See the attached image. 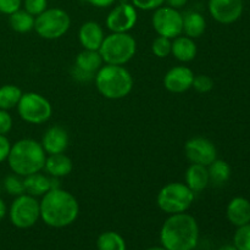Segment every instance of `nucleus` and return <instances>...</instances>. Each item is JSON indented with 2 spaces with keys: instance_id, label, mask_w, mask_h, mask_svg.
I'll return each instance as SVG.
<instances>
[{
  "instance_id": "25",
  "label": "nucleus",
  "mask_w": 250,
  "mask_h": 250,
  "mask_svg": "<svg viewBox=\"0 0 250 250\" xmlns=\"http://www.w3.org/2000/svg\"><path fill=\"white\" fill-rule=\"evenodd\" d=\"M10 27L17 33H27L34 29V21L36 17L27 12L26 10H17L14 14L9 15Z\"/></svg>"
},
{
  "instance_id": "21",
  "label": "nucleus",
  "mask_w": 250,
  "mask_h": 250,
  "mask_svg": "<svg viewBox=\"0 0 250 250\" xmlns=\"http://www.w3.org/2000/svg\"><path fill=\"white\" fill-rule=\"evenodd\" d=\"M103 65H104V61L99 50H88V49H84L78 54L75 62L76 67L93 76H95V73L100 70Z\"/></svg>"
},
{
  "instance_id": "34",
  "label": "nucleus",
  "mask_w": 250,
  "mask_h": 250,
  "mask_svg": "<svg viewBox=\"0 0 250 250\" xmlns=\"http://www.w3.org/2000/svg\"><path fill=\"white\" fill-rule=\"evenodd\" d=\"M22 0H0V12L4 15H11L21 9Z\"/></svg>"
},
{
  "instance_id": "31",
  "label": "nucleus",
  "mask_w": 250,
  "mask_h": 250,
  "mask_svg": "<svg viewBox=\"0 0 250 250\" xmlns=\"http://www.w3.org/2000/svg\"><path fill=\"white\" fill-rule=\"evenodd\" d=\"M192 87L197 90L198 93H209L214 88V81L207 75H198L194 76Z\"/></svg>"
},
{
  "instance_id": "20",
  "label": "nucleus",
  "mask_w": 250,
  "mask_h": 250,
  "mask_svg": "<svg viewBox=\"0 0 250 250\" xmlns=\"http://www.w3.org/2000/svg\"><path fill=\"white\" fill-rule=\"evenodd\" d=\"M72 160L63 153L53 154V155L46 156L44 170L48 173V176L58 178L66 177V176H68L72 172Z\"/></svg>"
},
{
  "instance_id": "30",
  "label": "nucleus",
  "mask_w": 250,
  "mask_h": 250,
  "mask_svg": "<svg viewBox=\"0 0 250 250\" xmlns=\"http://www.w3.org/2000/svg\"><path fill=\"white\" fill-rule=\"evenodd\" d=\"M233 246L238 250H250V224L237 229L233 236Z\"/></svg>"
},
{
  "instance_id": "12",
  "label": "nucleus",
  "mask_w": 250,
  "mask_h": 250,
  "mask_svg": "<svg viewBox=\"0 0 250 250\" xmlns=\"http://www.w3.org/2000/svg\"><path fill=\"white\" fill-rule=\"evenodd\" d=\"M185 153L190 163L204 166H209L217 159L216 146L210 139L204 137H193L187 141Z\"/></svg>"
},
{
  "instance_id": "15",
  "label": "nucleus",
  "mask_w": 250,
  "mask_h": 250,
  "mask_svg": "<svg viewBox=\"0 0 250 250\" xmlns=\"http://www.w3.org/2000/svg\"><path fill=\"white\" fill-rule=\"evenodd\" d=\"M42 146L49 155L65 153L68 146V133L63 127L53 126L48 128L42 138Z\"/></svg>"
},
{
  "instance_id": "36",
  "label": "nucleus",
  "mask_w": 250,
  "mask_h": 250,
  "mask_svg": "<svg viewBox=\"0 0 250 250\" xmlns=\"http://www.w3.org/2000/svg\"><path fill=\"white\" fill-rule=\"evenodd\" d=\"M10 149H11V143L7 139V137L4 134H0V163L7 160Z\"/></svg>"
},
{
  "instance_id": "42",
  "label": "nucleus",
  "mask_w": 250,
  "mask_h": 250,
  "mask_svg": "<svg viewBox=\"0 0 250 250\" xmlns=\"http://www.w3.org/2000/svg\"><path fill=\"white\" fill-rule=\"evenodd\" d=\"M144 250H167V249H165L164 247H151V248H146Z\"/></svg>"
},
{
  "instance_id": "17",
  "label": "nucleus",
  "mask_w": 250,
  "mask_h": 250,
  "mask_svg": "<svg viewBox=\"0 0 250 250\" xmlns=\"http://www.w3.org/2000/svg\"><path fill=\"white\" fill-rule=\"evenodd\" d=\"M226 216L233 226L250 224V202L243 197H236L229 203Z\"/></svg>"
},
{
  "instance_id": "1",
  "label": "nucleus",
  "mask_w": 250,
  "mask_h": 250,
  "mask_svg": "<svg viewBox=\"0 0 250 250\" xmlns=\"http://www.w3.org/2000/svg\"><path fill=\"white\" fill-rule=\"evenodd\" d=\"M41 219L44 224L54 229H62L72 225L80 214V204L72 193L56 188L50 189L39 202Z\"/></svg>"
},
{
  "instance_id": "22",
  "label": "nucleus",
  "mask_w": 250,
  "mask_h": 250,
  "mask_svg": "<svg viewBox=\"0 0 250 250\" xmlns=\"http://www.w3.org/2000/svg\"><path fill=\"white\" fill-rule=\"evenodd\" d=\"M23 183L26 193L32 197H43L48 190H50V176L41 172L23 177Z\"/></svg>"
},
{
  "instance_id": "6",
  "label": "nucleus",
  "mask_w": 250,
  "mask_h": 250,
  "mask_svg": "<svg viewBox=\"0 0 250 250\" xmlns=\"http://www.w3.org/2000/svg\"><path fill=\"white\" fill-rule=\"evenodd\" d=\"M194 202V193L186 183L172 182L164 186L158 193L156 203L161 211L168 215L186 212Z\"/></svg>"
},
{
  "instance_id": "2",
  "label": "nucleus",
  "mask_w": 250,
  "mask_h": 250,
  "mask_svg": "<svg viewBox=\"0 0 250 250\" xmlns=\"http://www.w3.org/2000/svg\"><path fill=\"white\" fill-rule=\"evenodd\" d=\"M199 241V226L192 215H170L160 231L161 246L167 250H193Z\"/></svg>"
},
{
  "instance_id": "41",
  "label": "nucleus",
  "mask_w": 250,
  "mask_h": 250,
  "mask_svg": "<svg viewBox=\"0 0 250 250\" xmlns=\"http://www.w3.org/2000/svg\"><path fill=\"white\" fill-rule=\"evenodd\" d=\"M219 250H238L234 246H224L221 247Z\"/></svg>"
},
{
  "instance_id": "19",
  "label": "nucleus",
  "mask_w": 250,
  "mask_h": 250,
  "mask_svg": "<svg viewBox=\"0 0 250 250\" xmlns=\"http://www.w3.org/2000/svg\"><path fill=\"white\" fill-rule=\"evenodd\" d=\"M198 53L197 44L194 39L187 36H178L172 39L171 54L181 62H190L195 59Z\"/></svg>"
},
{
  "instance_id": "16",
  "label": "nucleus",
  "mask_w": 250,
  "mask_h": 250,
  "mask_svg": "<svg viewBox=\"0 0 250 250\" xmlns=\"http://www.w3.org/2000/svg\"><path fill=\"white\" fill-rule=\"evenodd\" d=\"M104 38L103 27L94 21L84 22L78 31V39H80L81 45L88 50H99Z\"/></svg>"
},
{
  "instance_id": "26",
  "label": "nucleus",
  "mask_w": 250,
  "mask_h": 250,
  "mask_svg": "<svg viewBox=\"0 0 250 250\" xmlns=\"http://www.w3.org/2000/svg\"><path fill=\"white\" fill-rule=\"evenodd\" d=\"M98 250H127L124 237L114 231L103 232L97 239Z\"/></svg>"
},
{
  "instance_id": "28",
  "label": "nucleus",
  "mask_w": 250,
  "mask_h": 250,
  "mask_svg": "<svg viewBox=\"0 0 250 250\" xmlns=\"http://www.w3.org/2000/svg\"><path fill=\"white\" fill-rule=\"evenodd\" d=\"M4 189L9 193L10 195L19 197L26 193L24 190L23 177L19 175H9L4 178Z\"/></svg>"
},
{
  "instance_id": "23",
  "label": "nucleus",
  "mask_w": 250,
  "mask_h": 250,
  "mask_svg": "<svg viewBox=\"0 0 250 250\" xmlns=\"http://www.w3.org/2000/svg\"><path fill=\"white\" fill-rule=\"evenodd\" d=\"M207 29L204 16L197 11H190L183 16V33L189 38H199Z\"/></svg>"
},
{
  "instance_id": "37",
  "label": "nucleus",
  "mask_w": 250,
  "mask_h": 250,
  "mask_svg": "<svg viewBox=\"0 0 250 250\" xmlns=\"http://www.w3.org/2000/svg\"><path fill=\"white\" fill-rule=\"evenodd\" d=\"M71 75H72V77L75 78L76 81H80V82H89V81L94 80L95 76L90 75V73H87L84 72V71L80 70L78 67H76V66H73L72 70H71Z\"/></svg>"
},
{
  "instance_id": "10",
  "label": "nucleus",
  "mask_w": 250,
  "mask_h": 250,
  "mask_svg": "<svg viewBox=\"0 0 250 250\" xmlns=\"http://www.w3.org/2000/svg\"><path fill=\"white\" fill-rule=\"evenodd\" d=\"M158 36L173 39L183 33V15L170 6H160L154 10L151 19Z\"/></svg>"
},
{
  "instance_id": "24",
  "label": "nucleus",
  "mask_w": 250,
  "mask_h": 250,
  "mask_svg": "<svg viewBox=\"0 0 250 250\" xmlns=\"http://www.w3.org/2000/svg\"><path fill=\"white\" fill-rule=\"evenodd\" d=\"M208 172H209L210 183L220 187L229 182L231 177V166L225 160L216 159L208 166Z\"/></svg>"
},
{
  "instance_id": "9",
  "label": "nucleus",
  "mask_w": 250,
  "mask_h": 250,
  "mask_svg": "<svg viewBox=\"0 0 250 250\" xmlns=\"http://www.w3.org/2000/svg\"><path fill=\"white\" fill-rule=\"evenodd\" d=\"M9 217L15 227L21 229L34 226L41 219V207L36 197L24 194L15 198L9 210Z\"/></svg>"
},
{
  "instance_id": "35",
  "label": "nucleus",
  "mask_w": 250,
  "mask_h": 250,
  "mask_svg": "<svg viewBox=\"0 0 250 250\" xmlns=\"http://www.w3.org/2000/svg\"><path fill=\"white\" fill-rule=\"evenodd\" d=\"M12 128V117L7 110L0 109V134L6 136Z\"/></svg>"
},
{
  "instance_id": "32",
  "label": "nucleus",
  "mask_w": 250,
  "mask_h": 250,
  "mask_svg": "<svg viewBox=\"0 0 250 250\" xmlns=\"http://www.w3.org/2000/svg\"><path fill=\"white\" fill-rule=\"evenodd\" d=\"M23 6L27 12L37 17L48 9V0H23Z\"/></svg>"
},
{
  "instance_id": "29",
  "label": "nucleus",
  "mask_w": 250,
  "mask_h": 250,
  "mask_svg": "<svg viewBox=\"0 0 250 250\" xmlns=\"http://www.w3.org/2000/svg\"><path fill=\"white\" fill-rule=\"evenodd\" d=\"M171 46H172V39L159 36L151 44V51L156 58L164 59L171 55Z\"/></svg>"
},
{
  "instance_id": "18",
  "label": "nucleus",
  "mask_w": 250,
  "mask_h": 250,
  "mask_svg": "<svg viewBox=\"0 0 250 250\" xmlns=\"http://www.w3.org/2000/svg\"><path fill=\"white\" fill-rule=\"evenodd\" d=\"M185 180L187 187L194 194L203 192L210 185L208 166L199 165V164H190V166L186 171Z\"/></svg>"
},
{
  "instance_id": "33",
  "label": "nucleus",
  "mask_w": 250,
  "mask_h": 250,
  "mask_svg": "<svg viewBox=\"0 0 250 250\" xmlns=\"http://www.w3.org/2000/svg\"><path fill=\"white\" fill-rule=\"evenodd\" d=\"M165 0H131V4L136 9L144 10V11H151L163 6Z\"/></svg>"
},
{
  "instance_id": "39",
  "label": "nucleus",
  "mask_w": 250,
  "mask_h": 250,
  "mask_svg": "<svg viewBox=\"0 0 250 250\" xmlns=\"http://www.w3.org/2000/svg\"><path fill=\"white\" fill-rule=\"evenodd\" d=\"M165 2H167V6L178 10L185 6L188 2V0H165Z\"/></svg>"
},
{
  "instance_id": "13",
  "label": "nucleus",
  "mask_w": 250,
  "mask_h": 250,
  "mask_svg": "<svg viewBox=\"0 0 250 250\" xmlns=\"http://www.w3.org/2000/svg\"><path fill=\"white\" fill-rule=\"evenodd\" d=\"M208 7L215 21L229 24L243 14V0H209Z\"/></svg>"
},
{
  "instance_id": "40",
  "label": "nucleus",
  "mask_w": 250,
  "mask_h": 250,
  "mask_svg": "<svg viewBox=\"0 0 250 250\" xmlns=\"http://www.w3.org/2000/svg\"><path fill=\"white\" fill-rule=\"evenodd\" d=\"M6 212H7V208H6V204H5L4 200L0 198V221H1L2 219H4L5 216H6Z\"/></svg>"
},
{
  "instance_id": "5",
  "label": "nucleus",
  "mask_w": 250,
  "mask_h": 250,
  "mask_svg": "<svg viewBox=\"0 0 250 250\" xmlns=\"http://www.w3.org/2000/svg\"><path fill=\"white\" fill-rule=\"evenodd\" d=\"M137 51V42L133 36L127 33H111L106 36L99 48L104 63L126 65L133 59Z\"/></svg>"
},
{
  "instance_id": "3",
  "label": "nucleus",
  "mask_w": 250,
  "mask_h": 250,
  "mask_svg": "<svg viewBox=\"0 0 250 250\" xmlns=\"http://www.w3.org/2000/svg\"><path fill=\"white\" fill-rule=\"evenodd\" d=\"M46 153L39 142L31 138L20 139L12 144L7 163L15 175L21 177L33 175L44 170Z\"/></svg>"
},
{
  "instance_id": "11",
  "label": "nucleus",
  "mask_w": 250,
  "mask_h": 250,
  "mask_svg": "<svg viewBox=\"0 0 250 250\" xmlns=\"http://www.w3.org/2000/svg\"><path fill=\"white\" fill-rule=\"evenodd\" d=\"M138 12L131 2L115 6L106 17V27L112 33H127L137 24Z\"/></svg>"
},
{
  "instance_id": "4",
  "label": "nucleus",
  "mask_w": 250,
  "mask_h": 250,
  "mask_svg": "<svg viewBox=\"0 0 250 250\" xmlns=\"http://www.w3.org/2000/svg\"><path fill=\"white\" fill-rule=\"evenodd\" d=\"M95 87L104 98L119 100L133 89V77L126 67L120 65H103L95 73Z\"/></svg>"
},
{
  "instance_id": "8",
  "label": "nucleus",
  "mask_w": 250,
  "mask_h": 250,
  "mask_svg": "<svg viewBox=\"0 0 250 250\" xmlns=\"http://www.w3.org/2000/svg\"><path fill=\"white\" fill-rule=\"evenodd\" d=\"M17 111L24 122L31 125H42L48 121L53 115L50 102L39 93H22L17 104Z\"/></svg>"
},
{
  "instance_id": "7",
  "label": "nucleus",
  "mask_w": 250,
  "mask_h": 250,
  "mask_svg": "<svg viewBox=\"0 0 250 250\" xmlns=\"http://www.w3.org/2000/svg\"><path fill=\"white\" fill-rule=\"evenodd\" d=\"M71 26L70 15L62 9H46L36 17L34 31L43 39H59L67 33Z\"/></svg>"
},
{
  "instance_id": "38",
  "label": "nucleus",
  "mask_w": 250,
  "mask_h": 250,
  "mask_svg": "<svg viewBox=\"0 0 250 250\" xmlns=\"http://www.w3.org/2000/svg\"><path fill=\"white\" fill-rule=\"evenodd\" d=\"M90 5L95 7H109L115 2V0H87Z\"/></svg>"
},
{
  "instance_id": "14",
  "label": "nucleus",
  "mask_w": 250,
  "mask_h": 250,
  "mask_svg": "<svg viewBox=\"0 0 250 250\" xmlns=\"http://www.w3.org/2000/svg\"><path fill=\"white\" fill-rule=\"evenodd\" d=\"M194 72L187 66H175L164 76V85L166 89L175 94L187 92L192 88Z\"/></svg>"
},
{
  "instance_id": "27",
  "label": "nucleus",
  "mask_w": 250,
  "mask_h": 250,
  "mask_svg": "<svg viewBox=\"0 0 250 250\" xmlns=\"http://www.w3.org/2000/svg\"><path fill=\"white\" fill-rule=\"evenodd\" d=\"M22 97V90L17 85L5 84L0 87V109L10 110L17 106Z\"/></svg>"
}]
</instances>
